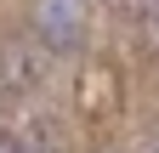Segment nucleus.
<instances>
[{
  "label": "nucleus",
  "instance_id": "f257e3e1",
  "mask_svg": "<svg viewBox=\"0 0 159 153\" xmlns=\"http://www.w3.org/2000/svg\"><path fill=\"white\" fill-rule=\"evenodd\" d=\"M40 34L57 46V51H68L80 40V0H46V11H40Z\"/></svg>",
  "mask_w": 159,
  "mask_h": 153
},
{
  "label": "nucleus",
  "instance_id": "f03ea898",
  "mask_svg": "<svg viewBox=\"0 0 159 153\" xmlns=\"http://www.w3.org/2000/svg\"><path fill=\"white\" fill-rule=\"evenodd\" d=\"M0 153H23V136L17 130H0Z\"/></svg>",
  "mask_w": 159,
  "mask_h": 153
},
{
  "label": "nucleus",
  "instance_id": "7ed1b4c3",
  "mask_svg": "<svg viewBox=\"0 0 159 153\" xmlns=\"http://www.w3.org/2000/svg\"><path fill=\"white\" fill-rule=\"evenodd\" d=\"M153 153H159V147H153Z\"/></svg>",
  "mask_w": 159,
  "mask_h": 153
}]
</instances>
